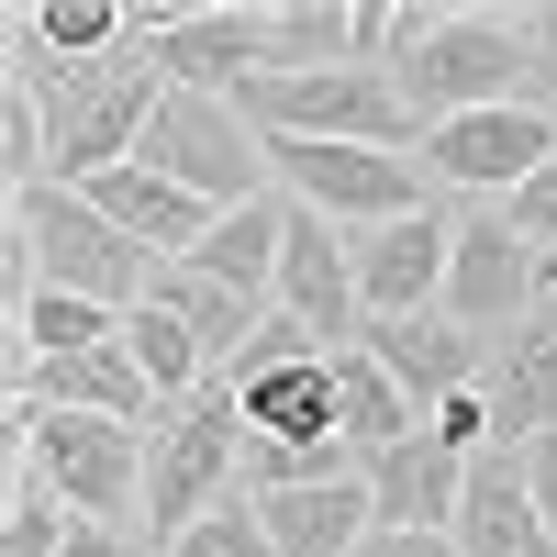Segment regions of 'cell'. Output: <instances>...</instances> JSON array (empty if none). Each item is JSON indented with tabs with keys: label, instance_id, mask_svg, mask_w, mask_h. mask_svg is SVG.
Listing matches in <instances>:
<instances>
[{
	"label": "cell",
	"instance_id": "6da1fadb",
	"mask_svg": "<svg viewBox=\"0 0 557 557\" xmlns=\"http://www.w3.org/2000/svg\"><path fill=\"white\" fill-rule=\"evenodd\" d=\"M391 89L412 101V123L435 134V123H469V112L546 101V67H535L524 12H480V0H401Z\"/></svg>",
	"mask_w": 557,
	"mask_h": 557
},
{
	"label": "cell",
	"instance_id": "7a4b0ae2",
	"mask_svg": "<svg viewBox=\"0 0 557 557\" xmlns=\"http://www.w3.org/2000/svg\"><path fill=\"white\" fill-rule=\"evenodd\" d=\"M12 89L45 101V134H57V178H67V190L134 168V157H146V123L168 112V67L146 57V45H123V57H101V67H57L23 23H12Z\"/></svg>",
	"mask_w": 557,
	"mask_h": 557
},
{
	"label": "cell",
	"instance_id": "3957f363",
	"mask_svg": "<svg viewBox=\"0 0 557 557\" xmlns=\"http://www.w3.org/2000/svg\"><path fill=\"white\" fill-rule=\"evenodd\" d=\"M146 278H157V257L134 246L89 190L45 178V190L12 201V301H23V290H67V301L134 312V301H146Z\"/></svg>",
	"mask_w": 557,
	"mask_h": 557
},
{
	"label": "cell",
	"instance_id": "277c9868",
	"mask_svg": "<svg viewBox=\"0 0 557 557\" xmlns=\"http://www.w3.org/2000/svg\"><path fill=\"white\" fill-rule=\"evenodd\" d=\"M246 123L268 146H391V157H424V123L391 89V67H323V78H246L235 89Z\"/></svg>",
	"mask_w": 557,
	"mask_h": 557
},
{
	"label": "cell",
	"instance_id": "5b68a950",
	"mask_svg": "<svg viewBox=\"0 0 557 557\" xmlns=\"http://www.w3.org/2000/svg\"><path fill=\"white\" fill-rule=\"evenodd\" d=\"M235 491H246V401H235V380H212V391H190L146 435V524L178 546L201 513H223Z\"/></svg>",
	"mask_w": 557,
	"mask_h": 557
},
{
	"label": "cell",
	"instance_id": "8992f818",
	"mask_svg": "<svg viewBox=\"0 0 557 557\" xmlns=\"http://www.w3.org/2000/svg\"><path fill=\"white\" fill-rule=\"evenodd\" d=\"M12 446H23V469L57 491L78 524L123 535V513H146V435H134V424H101V412H34V401H12Z\"/></svg>",
	"mask_w": 557,
	"mask_h": 557
},
{
	"label": "cell",
	"instance_id": "52a82bcc",
	"mask_svg": "<svg viewBox=\"0 0 557 557\" xmlns=\"http://www.w3.org/2000/svg\"><path fill=\"white\" fill-rule=\"evenodd\" d=\"M134 168L178 178V190L212 201V212L278 190V178H268V134L246 123V101H212V89H168V112L146 123V157H134Z\"/></svg>",
	"mask_w": 557,
	"mask_h": 557
},
{
	"label": "cell",
	"instance_id": "ba28073f",
	"mask_svg": "<svg viewBox=\"0 0 557 557\" xmlns=\"http://www.w3.org/2000/svg\"><path fill=\"white\" fill-rule=\"evenodd\" d=\"M268 178L301 212L346 223V235L401 223V212H435V168L424 157H391V146H268Z\"/></svg>",
	"mask_w": 557,
	"mask_h": 557
},
{
	"label": "cell",
	"instance_id": "9c48e42d",
	"mask_svg": "<svg viewBox=\"0 0 557 557\" xmlns=\"http://www.w3.org/2000/svg\"><path fill=\"white\" fill-rule=\"evenodd\" d=\"M134 45L168 67V89H212V101L268 78V12L246 0H134Z\"/></svg>",
	"mask_w": 557,
	"mask_h": 557
},
{
	"label": "cell",
	"instance_id": "30bf717a",
	"mask_svg": "<svg viewBox=\"0 0 557 557\" xmlns=\"http://www.w3.org/2000/svg\"><path fill=\"white\" fill-rule=\"evenodd\" d=\"M557 290V257L513 235V212H469L457 223V268H446V323H469L480 346H502L513 323Z\"/></svg>",
	"mask_w": 557,
	"mask_h": 557
},
{
	"label": "cell",
	"instance_id": "8fae6325",
	"mask_svg": "<svg viewBox=\"0 0 557 557\" xmlns=\"http://www.w3.org/2000/svg\"><path fill=\"white\" fill-rule=\"evenodd\" d=\"M557 157V101H513V112H469V123H435L424 134V168L446 190H480L491 212L524 190V178Z\"/></svg>",
	"mask_w": 557,
	"mask_h": 557
},
{
	"label": "cell",
	"instance_id": "7c38bea8",
	"mask_svg": "<svg viewBox=\"0 0 557 557\" xmlns=\"http://www.w3.org/2000/svg\"><path fill=\"white\" fill-rule=\"evenodd\" d=\"M278 312L290 323H312L335 357H357L368 346V301H357V235L346 223H323V212H301L290 201V246H278Z\"/></svg>",
	"mask_w": 557,
	"mask_h": 557
},
{
	"label": "cell",
	"instance_id": "4fadbf2b",
	"mask_svg": "<svg viewBox=\"0 0 557 557\" xmlns=\"http://www.w3.org/2000/svg\"><path fill=\"white\" fill-rule=\"evenodd\" d=\"M446 268H457V223H446V212L368 223V235H357V301H368V323L446 312Z\"/></svg>",
	"mask_w": 557,
	"mask_h": 557
},
{
	"label": "cell",
	"instance_id": "5bb4252c",
	"mask_svg": "<svg viewBox=\"0 0 557 557\" xmlns=\"http://www.w3.org/2000/svg\"><path fill=\"white\" fill-rule=\"evenodd\" d=\"M12 401L34 412H101V424H134V435H157L168 424V401L146 391V368L112 346H89V357H12Z\"/></svg>",
	"mask_w": 557,
	"mask_h": 557
},
{
	"label": "cell",
	"instance_id": "9a60e30c",
	"mask_svg": "<svg viewBox=\"0 0 557 557\" xmlns=\"http://www.w3.org/2000/svg\"><path fill=\"white\" fill-rule=\"evenodd\" d=\"M368 357L391 368V391H401L412 412H424V424H435L446 401H469V391L491 380V346L469 335V323H446V312H412V323H368Z\"/></svg>",
	"mask_w": 557,
	"mask_h": 557
},
{
	"label": "cell",
	"instance_id": "2e32d148",
	"mask_svg": "<svg viewBox=\"0 0 557 557\" xmlns=\"http://www.w3.org/2000/svg\"><path fill=\"white\" fill-rule=\"evenodd\" d=\"M457 557H557L546 513H535V457L524 446H480L469 457V502H457Z\"/></svg>",
	"mask_w": 557,
	"mask_h": 557
},
{
	"label": "cell",
	"instance_id": "e0dca14e",
	"mask_svg": "<svg viewBox=\"0 0 557 557\" xmlns=\"http://www.w3.org/2000/svg\"><path fill=\"white\" fill-rule=\"evenodd\" d=\"M480 401H491V435L502 446H535V435H557V290L513 323V335L491 346V380H480Z\"/></svg>",
	"mask_w": 557,
	"mask_h": 557
},
{
	"label": "cell",
	"instance_id": "ac0fdd59",
	"mask_svg": "<svg viewBox=\"0 0 557 557\" xmlns=\"http://www.w3.org/2000/svg\"><path fill=\"white\" fill-rule=\"evenodd\" d=\"M368 502H380V524L391 535H446L457 524V502H469V457H457L435 424L424 435H401L368 457Z\"/></svg>",
	"mask_w": 557,
	"mask_h": 557
},
{
	"label": "cell",
	"instance_id": "d6986e66",
	"mask_svg": "<svg viewBox=\"0 0 557 557\" xmlns=\"http://www.w3.org/2000/svg\"><path fill=\"white\" fill-rule=\"evenodd\" d=\"M235 401H246V435H257V446H346L335 357H301V368H257V380H235Z\"/></svg>",
	"mask_w": 557,
	"mask_h": 557
},
{
	"label": "cell",
	"instance_id": "ffe728a7",
	"mask_svg": "<svg viewBox=\"0 0 557 557\" xmlns=\"http://www.w3.org/2000/svg\"><path fill=\"white\" fill-rule=\"evenodd\" d=\"M278 246H290V190H268V201H235V212H212V235H201V278H223L235 301L278 312Z\"/></svg>",
	"mask_w": 557,
	"mask_h": 557
},
{
	"label": "cell",
	"instance_id": "44dd1931",
	"mask_svg": "<svg viewBox=\"0 0 557 557\" xmlns=\"http://www.w3.org/2000/svg\"><path fill=\"white\" fill-rule=\"evenodd\" d=\"M278 557H357L368 535H380V502H368V469L357 480H312V491H268L257 502Z\"/></svg>",
	"mask_w": 557,
	"mask_h": 557
},
{
	"label": "cell",
	"instance_id": "7402d4cb",
	"mask_svg": "<svg viewBox=\"0 0 557 557\" xmlns=\"http://www.w3.org/2000/svg\"><path fill=\"white\" fill-rule=\"evenodd\" d=\"M89 201H101L157 268H168V257H201V235H212V201H190V190H178V178H157V168H112V178H89Z\"/></svg>",
	"mask_w": 557,
	"mask_h": 557
},
{
	"label": "cell",
	"instance_id": "603a6c76",
	"mask_svg": "<svg viewBox=\"0 0 557 557\" xmlns=\"http://www.w3.org/2000/svg\"><path fill=\"white\" fill-rule=\"evenodd\" d=\"M146 301H157V312H178V323H190V346L212 357V380H223V368H235V357L257 346V323H268L257 301H235V290H223V278H201L190 257H168V268L146 278Z\"/></svg>",
	"mask_w": 557,
	"mask_h": 557
},
{
	"label": "cell",
	"instance_id": "cb8c5ba5",
	"mask_svg": "<svg viewBox=\"0 0 557 557\" xmlns=\"http://www.w3.org/2000/svg\"><path fill=\"white\" fill-rule=\"evenodd\" d=\"M357 67V0H268V78Z\"/></svg>",
	"mask_w": 557,
	"mask_h": 557
},
{
	"label": "cell",
	"instance_id": "d4e9b609",
	"mask_svg": "<svg viewBox=\"0 0 557 557\" xmlns=\"http://www.w3.org/2000/svg\"><path fill=\"white\" fill-rule=\"evenodd\" d=\"M123 357L146 368V391H157L168 412L190 401V391H212V357L190 346V323H178V312H157V301H134V312H123Z\"/></svg>",
	"mask_w": 557,
	"mask_h": 557
},
{
	"label": "cell",
	"instance_id": "484cf974",
	"mask_svg": "<svg viewBox=\"0 0 557 557\" xmlns=\"http://www.w3.org/2000/svg\"><path fill=\"white\" fill-rule=\"evenodd\" d=\"M335 401H346V446H357V469H368V457H380V446H401V435H424V412H412L401 391H391V368L380 357H335Z\"/></svg>",
	"mask_w": 557,
	"mask_h": 557
},
{
	"label": "cell",
	"instance_id": "4316f807",
	"mask_svg": "<svg viewBox=\"0 0 557 557\" xmlns=\"http://www.w3.org/2000/svg\"><path fill=\"white\" fill-rule=\"evenodd\" d=\"M112 335H123V312H101V301H67V290H23L12 301V357H89Z\"/></svg>",
	"mask_w": 557,
	"mask_h": 557
},
{
	"label": "cell",
	"instance_id": "83f0119b",
	"mask_svg": "<svg viewBox=\"0 0 557 557\" xmlns=\"http://www.w3.org/2000/svg\"><path fill=\"white\" fill-rule=\"evenodd\" d=\"M78 546V513L34 469H12V513H0V557H67Z\"/></svg>",
	"mask_w": 557,
	"mask_h": 557
},
{
	"label": "cell",
	"instance_id": "f1b7e54d",
	"mask_svg": "<svg viewBox=\"0 0 557 557\" xmlns=\"http://www.w3.org/2000/svg\"><path fill=\"white\" fill-rule=\"evenodd\" d=\"M168 557H278V535H268V513H257V502L235 491V502H223V513H201V524L178 535Z\"/></svg>",
	"mask_w": 557,
	"mask_h": 557
},
{
	"label": "cell",
	"instance_id": "f546056e",
	"mask_svg": "<svg viewBox=\"0 0 557 557\" xmlns=\"http://www.w3.org/2000/svg\"><path fill=\"white\" fill-rule=\"evenodd\" d=\"M301 357H335V346H323L312 323H290V312H268V323H257V346H246L235 368H223V380H257V368H301Z\"/></svg>",
	"mask_w": 557,
	"mask_h": 557
},
{
	"label": "cell",
	"instance_id": "4dcf8cb0",
	"mask_svg": "<svg viewBox=\"0 0 557 557\" xmlns=\"http://www.w3.org/2000/svg\"><path fill=\"white\" fill-rule=\"evenodd\" d=\"M502 212H513V235H524L535 257H557V157H546V168H535V178H524V190L502 201Z\"/></svg>",
	"mask_w": 557,
	"mask_h": 557
},
{
	"label": "cell",
	"instance_id": "1f68e13d",
	"mask_svg": "<svg viewBox=\"0 0 557 557\" xmlns=\"http://www.w3.org/2000/svg\"><path fill=\"white\" fill-rule=\"evenodd\" d=\"M357 557H457V535H391V524H380Z\"/></svg>",
	"mask_w": 557,
	"mask_h": 557
},
{
	"label": "cell",
	"instance_id": "d6a6232c",
	"mask_svg": "<svg viewBox=\"0 0 557 557\" xmlns=\"http://www.w3.org/2000/svg\"><path fill=\"white\" fill-rule=\"evenodd\" d=\"M524 457H535V513H546V535H557V435H535Z\"/></svg>",
	"mask_w": 557,
	"mask_h": 557
},
{
	"label": "cell",
	"instance_id": "836d02e7",
	"mask_svg": "<svg viewBox=\"0 0 557 557\" xmlns=\"http://www.w3.org/2000/svg\"><path fill=\"white\" fill-rule=\"evenodd\" d=\"M524 34H535V67H546V89H557V0H535V12H524Z\"/></svg>",
	"mask_w": 557,
	"mask_h": 557
}]
</instances>
